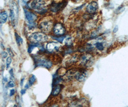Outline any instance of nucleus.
<instances>
[{
	"label": "nucleus",
	"mask_w": 128,
	"mask_h": 107,
	"mask_svg": "<svg viewBox=\"0 0 128 107\" xmlns=\"http://www.w3.org/2000/svg\"><path fill=\"white\" fill-rule=\"evenodd\" d=\"M10 7V16L12 26L15 28L16 27L18 20L19 10L18 5L14 0H9Z\"/></svg>",
	"instance_id": "1"
},
{
	"label": "nucleus",
	"mask_w": 128,
	"mask_h": 107,
	"mask_svg": "<svg viewBox=\"0 0 128 107\" xmlns=\"http://www.w3.org/2000/svg\"><path fill=\"white\" fill-rule=\"evenodd\" d=\"M28 39L32 43L40 44L48 41V37L43 33L36 32L29 36Z\"/></svg>",
	"instance_id": "2"
},
{
	"label": "nucleus",
	"mask_w": 128,
	"mask_h": 107,
	"mask_svg": "<svg viewBox=\"0 0 128 107\" xmlns=\"http://www.w3.org/2000/svg\"><path fill=\"white\" fill-rule=\"evenodd\" d=\"M34 62L36 67H41L49 69L52 66V63L50 61L42 57H35Z\"/></svg>",
	"instance_id": "3"
},
{
	"label": "nucleus",
	"mask_w": 128,
	"mask_h": 107,
	"mask_svg": "<svg viewBox=\"0 0 128 107\" xmlns=\"http://www.w3.org/2000/svg\"><path fill=\"white\" fill-rule=\"evenodd\" d=\"M80 62L85 67H91L94 62L93 57L90 54H84L80 57Z\"/></svg>",
	"instance_id": "4"
},
{
	"label": "nucleus",
	"mask_w": 128,
	"mask_h": 107,
	"mask_svg": "<svg viewBox=\"0 0 128 107\" xmlns=\"http://www.w3.org/2000/svg\"><path fill=\"white\" fill-rule=\"evenodd\" d=\"M52 27V22L50 20H44L40 24V28L44 33L47 34L50 33Z\"/></svg>",
	"instance_id": "5"
},
{
	"label": "nucleus",
	"mask_w": 128,
	"mask_h": 107,
	"mask_svg": "<svg viewBox=\"0 0 128 107\" xmlns=\"http://www.w3.org/2000/svg\"><path fill=\"white\" fill-rule=\"evenodd\" d=\"M45 5L44 0H34L30 4L31 7L36 11H40L43 9Z\"/></svg>",
	"instance_id": "6"
},
{
	"label": "nucleus",
	"mask_w": 128,
	"mask_h": 107,
	"mask_svg": "<svg viewBox=\"0 0 128 107\" xmlns=\"http://www.w3.org/2000/svg\"><path fill=\"white\" fill-rule=\"evenodd\" d=\"M88 71L84 69H81L77 71L76 76V79L80 82H82L88 77Z\"/></svg>",
	"instance_id": "7"
},
{
	"label": "nucleus",
	"mask_w": 128,
	"mask_h": 107,
	"mask_svg": "<svg viewBox=\"0 0 128 107\" xmlns=\"http://www.w3.org/2000/svg\"><path fill=\"white\" fill-rule=\"evenodd\" d=\"M65 29L60 23H56L53 27V33L57 36H60L65 34Z\"/></svg>",
	"instance_id": "8"
},
{
	"label": "nucleus",
	"mask_w": 128,
	"mask_h": 107,
	"mask_svg": "<svg viewBox=\"0 0 128 107\" xmlns=\"http://www.w3.org/2000/svg\"><path fill=\"white\" fill-rule=\"evenodd\" d=\"M61 45L57 42H50L46 45V49L50 52H56L60 50Z\"/></svg>",
	"instance_id": "9"
},
{
	"label": "nucleus",
	"mask_w": 128,
	"mask_h": 107,
	"mask_svg": "<svg viewBox=\"0 0 128 107\" xmlns=\"http://www.w3.org/2000/svg\"><path fill=\"white\" fill-rule=\"evenodd\" d=\"M98 5L97 2L93 1L89 3L86 8V11L88 13L94 14L98 10Z\"/></svg>",
	"instance_id": "10"
},
{
	"label": "nucleus",
	"mask_w": 128,
	"mask_h": 107,
	"mask_svg": "<svg viewBox=\"0 0 128 107\" xmlns=\"http://www.w3.org/2000/svg\"><path fill=\"white\" fill-rule=\"evenodd\" d=\"M77 70L72 69L68 71L62 77V79L65 81H69L74 78H76V74L77 72Z\"/></svg>",
	"instance_id": "11"
},
{
	"label": "nucleus",
	"mask_w": 128,
	"mask_h": 107,
	"mask_svg": "<svg viewBox=\"0 0 128 107\" xmlns=\"http://www.w3.org/2000/svg\"><path fill=\"white\" fill-rule=\"evenodd\" d=\"M88 102L86 99H81L72 102L70 105V107H84L87 106Z\"/></svg>",
	"instance_id": "12"
},
{
	"label": "nucleus",
	"mask_w": 128,
	"mask_h": 107,
	"mask_svg": "<svg viewBox=\"0 0 128 107\" xmlns=\"http://www.w3.org/2000/svg\"><path fill=\"white\" fill-rule=\"evenodd\" d=\"M24 14L26 19L28 20L29 23H35V21L37 19V16L35 13L24 10Z\"/></svg>",
	"instance_id": "13"
},
{
	"label": "nucleus",
	"mask_w": 128,
	"mask_h": 107,
	"mask_svg": "<svg viewBox=\"0 0 128 107\" xmlns=\"http://www.w3.org/2000/svg\"><path fill=\"white\" fill-rule=\"evenodd\" d=\"M65 2H61L56 4H54L52 6L50 10L53 12H58L60 10L62 9V8L65 6Z\"/></svg>",
	"instance_id": "14"
},
{
	"label": "nucleus",
	"mask_w": 128,
	"mask_h": 107,
	"mask_svg": "<svg viewBox=\"0 0 128 107\" xmlns=\"http://www.w3.org/2000/svg\"><path fill=\"white\" fill-rule=\"evenodd\" d=\"M62 89V87L60 85H56L53 88L52 91V96H55L58 95Z\"/></svg>",
	"instance_id": "15"
},
{
	"label": "nucleus",
	"mask_w": 128,
	"mask_h": 107,
	"mask_svg": "<svg viewBox=\"0 0 128 107\" xmlns=\"http://www.w3.org/2000/svg\"><path fill=\"white\" fill-rule=\"evenodd\" d=\"M8 18V15L6 11H2L0 13V23L4 24L6 23Z\"/></svg>",
	"instance_id": "16"
},
{
	"label": "nucleus",
	"mask_w": 128,
	"mask_h": 107,
	"mask_svg": "<svg viewBox=\"0 0 128 107\" xmlns=\"http://www.w3.org/2000/svg\"><path fill=\"white\" fill-rule=\"evenodd\" d=\"M62 78H60L58 74H55L54 76H53V85L54 86L58 85V83L62 81Z\"/></svg>",
	"instance_id": "17"
},
{
	"label": "nucleus",
	"mask_w": 128,
	"mask_h": 107,
	"mask_svg": "<svg viewBox=\"0 0 128 107\" xmlns=\"http://www.w3.org/2000/svg\"><path fill=\"white\" fill-rule=\"evenodd\" d=\"M15 37H16V43H18V45H20L21 44L23 43V40L16 33H15Z\"/></svg>",
	"instance_id": "18"
},
{
	"label": "nucleus",
	"mask_w": 128,
	"mask_h": 107,
	"mask_svg": "<svg viewBox=\"0 0 128 107\" xmlns=\"http://www.w3.org/2000/svg\"><path fill=\"white\" fill-rule=\"evenodd\" d=\"M95 46L96 47V48L100 51H103L104 49V47L103 46V44L101 42H98L95 44Z\"/></svg>",
	"instance_id": "19"
},
{
	"label": "nucleus",
	"mask_w": 128,
	"mask_h": 107,
	"mask_svg": "<svg viewBox=\"0 0 128 107\" xmlns=\"http://www.w3.org/2000/svg\"><path fill=\"white\" fill-rule=\"evenodd\" d=\"M36 80V78L34 75H33L29 79V84L30 86H32V85L34 84Z\"/></svg>",
	"instance_id": "20"
},
{
	"label": "nucleus",
	"mask_w": 128,
	"mask_h": 107,
	"mask_svg": "<svg viewBox=\"0 0 128 107\" xmlns=\"http://www.w3.org/2000/svg\"><path fill=\"white\" fill-rule=\"evenodd\" d=\"M33 44H32V45L29 46V47H28V52H29V53H31L35 48L38 47V45H39V44H34V43H33Z\"/></svg>",
	"instance_id": "21"
},
{
	"label": "nucleus",
	"mask_w": 128,
	"mask_h": 107,
	"mask_svg": "<svg viewBox=\"0 0 128 107\" xmlns=\"http://www.w3.org/2000/svg\"><path fill=\"white\" fill-rule=\"evenodd\" d=\"M72 38L70 37L67 38L65 40V44L68 45V46L71 45L72 44Z\"/></svg>",
	"instance_id": "22"
},
{
	"label": "nucleus",
	"mask_w": 128,
	"mask_h": 107,
	"mask_svg": "<svg viewBox=\"0 0 128 107\" xmlns=\"http://www.w3.org/2000/svg\"><path fill=\"white\" fill-rule=\"evenodd\" d=\"M12 62V58L11 57H8L6 60V68L8 69L10 67V65Z\"/></svg>",
	"instance_id": "23"
},
{
	"label": "nucleus",
	"mask_w": 128,
	"mask_h": 107,
	"mask_svg": "<svg viewBox=\"0 0 128 107\" xmlns=\"http://www.w3.org/2000/svg\"><path fill=\"white\" fill-rule=\"evenodd\" d=\"M85 5H86V4L84 3L81 6H80L79 7H78L76 8L75 9H74V11H75V12H77V11H79L80 10L82 9Z\"/></svg>",
	"instance_id": "24"
},
{
	"label": "nucleus",
	"mask_w": 128,
	"mask_h": 107,
	"mask_svg": "<svg viewBox=\"0 0 128 107\" xmlns=\"http://www.w3.org/2000/svg\"><path fill=\"white\" fill-rule=\"evenodd\" d=\"M64 38H65V37H58H58H54V39H56L58 42H62V41L64 39Z\"/></svg>",
	"instance_id": "25"
},
{
	"label": "nucleus",
	"mask_w": 128,
	"mask_h": 107,
	"mask_svg": "<svg viewBox=\"0 0 128 107\" xmlns=\"http://www.w3.org/2000/svg\"><path fill=\"white\" fill-rule=\"evenodd\" d=\"M8 86L10 88H12L15 86V84H14V82L11 80L8 83Z\"/></svg>",
	"instance_id": "26"
},
{
	"label": "nucleus",
	"mask_w": 128,
	"mask_h": 107,
	"mask_svg": "<svg viewBox=\"0 0 128 107\" xmlns=\"http://www.w3.org/2000/svg\"><path fill=\"white\" fill-rule=\"evenodd\" d=\"M7 51H8V53L9 54V55H10L11 56H14V53H13L12 51V50H11L10 48H7Z\"/></svg>",
	"instance_id": "27"
},
{
	"label": "nucleus",
	"mask_w": 128,
	"mask_h": 107,
	"mask_svg": "<svg viewBox=\"0 0 128 107\" xmlns=\"http://www.w3.org/2000/svg\"><path fill=\"white\" fill-rule=\"evenodd\" d=\"M9 72L11 75V79H12V80L14 79V72H13V70L11 69Z\"/></svg>",
	"instance_id": "28"
},
{
	"label": "nucleus",
	"mask_w": 128,
	"mask_h": 107,
	"mask_svg": "<svg viewBox=\"0 0 128 107\" xmlns=\"http://www.w3.org/2000/svg\"><path fill=\"white\" fill-rule=\"evenodd\" d=\"M2 56L3 58H6L7 56H8V53L6 52H5V51H2Z\"/></svg>",
	"instance_id": "29"
},
{
	"label": "nucleus",
	"mask_w": 128,
	"mask_h": 107,
	"mask_svg": "<svg viewBox=\"0 0 128 107\" xmlns=\"http://www.w3.org/2000/svg\"><path fill=\"white\" fill-rule=\"evenodd\" d=\"M15 93V90L12 89V90H11L10 91V96H13Z\"/></svg>",
	"instance_id": "30"
},
{
	"label": "nucleus",
	"mask_w": 128,
	"mask_h": 107,
	"mask_svg": "<svg viewBox=\"0 0 128 107\" xmlns=\"http://www.w3.org/2000/svg\"><path fill=\"white\" fill-rule=\"evenodd\" d=\"M118 26H115V27L114 28V29H113V33H116L117 32H118Z\"/></svg>",
	"instance_id": "31"
},
{
	"label": "nucleus",
	"mask_w": 128,
	"mask_h": 107,
	"mask_svg": "<svg viewBox=\"0 0 128 107\" xmlns=\"http://www.w3.org/2000/svg\"><path fill=\"white\" fill-rule=\"evenodd\" d=\"M26 90H22L21 91V93L22 94V95H24L25 93H26Z\"/></svg>",
	"instance_id": "32"
},
{
	"label": "nucleus",
	"mask_w": 128,
	"mask_h": 107,
	"mask_svg": "<svg viewBox=\"0 0 128 107\" xmlns=\"http://www.w3.org/2000/svg\"><path fill=\"white\" fill-rule=\"evenodd\" d=\"M24 78L22 79V80H21V82H20V85H21V86H22L23 84L24 81Z\"/></svg>",
	"instance_id": "33"
},
{
	"label": "nucleus",
	"mask_w": 128,
	"mask_h": 107,
	"mask_svg": "<svg viewBox=\"0 0 128 107\" xmlns=\"http://www.w3.org/2000/svg\"><path fill=\"white\" fill-rule=\"evenodd\" d=\"M29 84H27L26 85V86H25V87H24V88H25V89H28V88H29Z\"/></svg>",
	"instance_id": "34"
},
{
	"label": "nucleus",
	"mask_w": 128,
	"mask_h": 107,
	"mask_svg": "<svg viewBox=\"0 0 128 107\" xmlns=\"http://www.w3.org/2000/svg\"><path fill=\"white\" fill-rule=\"evenodd\" d=\"M80 0H76V1H80Z\"/></svg>",
	"instance_id": "35"
}]
</instances>
